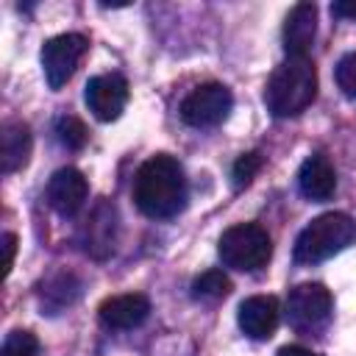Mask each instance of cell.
I'll use <instances>...</instances> for the list:
<instances>
[{"instance_id": "7", "label": "cell", "mask_w": 356, "mask_h": 356, "mask_svg": "<svg viewBox=\"0 0 356 356\" xmlns=\"http://www.w3.org/2000/svg\"><path fill=\"white\" fill-rule=\"evenodd\" d=\"M86 47H89V39L83 33H58V36L44 42L42 70H44V78H47L50 89H61L72 78V72H75L78 61L83 58Z\"/></svg>"}, {"instance_id": "16", "label": "cell", "mask_w": 356, "mask_h": 356, "mask_svg": "<svg viewBox=\"0 0 356 356\" xmlns=\"http://www.w3.org/2000/svg\"><path fill=\"white\" fill-rule=\"evenodd\" d=\"M231 292V281L222 270H206L200 273L195 281H192V295L200 298V300H217V298H225Z\"/></svg>"}, {"instance_id": "23", "label": "cell", "mask_w": 356, "mask_h": 356, "mask_svg": "<svg viewBox=\"0 0 356 356\" xmlns=\"http://www.w3.org/2000/svg\"><path fill=\"white\" fill-rule=\"evenodd\" d=\"M275 356H320V353H314L309 348H300V345H284Z\"/></svg>"}, {"instance_id": "2", "label": "cell", "mask_w": 356, "mask_h": 356, "mask_svg": "<svg viewBox=\"0 0 356 356\" xmlns=\"http://www.w3.org/2000/svg\"><path fill=\"white\" fill-rule=\"evenodd\" d=\"M317 97V70L306 56H286L264 86V103L273 117H295Z\"/></svg>"}, {"instance_id": "5", "label": "cell", "mask_w": 356, "mask_h": 356, "mask_svg": "<svg viewBox=\"0 0 356 356\" xmlns=\"http://www.w3.org/2000/svg\"><path fill=\"white\" fill-rule=\"evenodd\" d=\"M331 312H334V300L323 284H312V281L298 284L286 298L289 325L295 331H303V334L320 331L331 320Z\"/></svg>"}, {"instance_id": "19", "label": "cell", "mask_w": 356, "mask_h": 356, "mask_svg": "<svg viewBox=\"0 0 356 356\" xmlns=\"http://www.w3.org/2000/svg\"><path fill=\"white\" fill-rule=\"evenodd\" d=\"M261 170V153L259 150H250V153H242L236 161H234V170H231V178H234V186L236 189H242V186H248L253 178H256V172Z\"/></svg>"}, {"instance_id": "4", "label": "cell", "mask_w": 356, "mask_h": 356, "mask_svg": "<svg viewBox=\"0 0 356 356\" xmlns=\"http://www.w3.org/2000/svg\"><path fill=\"white\" fill-rule=\"evenodd\" d=\"M217 253L225 267L239 270V273H253L261 270L270 256H273V242L270 234L256 225V222H236L222 231L217 242Z\"/></svg>"}, {"instance_id": "18", "label": "cell", "mask_w": 356, "mask_h": 356, "mask_svg": "<svg viewBox=\"0 0 356 356\" xmlns=\"http://www.w3.org/2000/svg\"><path fill=\"white\" fill-rule=\"evenodd\" d=\"M39 350V339L31 334V331H11L6 339H3V348H0V356H36Z\"/></svg>"}, {"instance_id": "17", "label": "cell", "mask_w": 356, "mask_h": 356, "mask_svg": "<svg viewBox=\"0 0 356 356\" xmlns=\"http://www.w3.org/2000/svg\"><path fill=\"white\" fill-rule=\"evenodd\" d=\"M56 134H58V142L70 150H81L86 145V136H89L86 125L78 117H61L56 122Z\"/></svg>"}, {"instance_id": "21", "label": "cell", "mask_w": 356, "mask_h": 356, "mask_svg": "<svg viewBox=\"0 0 356 356\" xmlns=\"http://www.w3.org/2000/svg\"><path fill=\"white\" fill-rule=\"evenodd\" d=\"M0 248H3V275L11 273V264H14V253H17V234L6 231L0 236Z\"/></svg>"}, {"instance_id": "9", "label": "cell", "mask_w": 356, "mask_h": 356, "mask_svg": "<svg viewBox=\"0 0 356 356\" xmlns=\"http://www.w3.org/2000/svg\"><path fill=\"white\" fill-rule=\"evenodd\" d=\"M86 197H89V184H86L81 170L61 167V170H56L50 175V181H47V203H50V209L56 214H61V217L78 214L83 209Z\"/></svg>"}, {"instance_id": "15", "label": "cell", "mask_w": 356, "mask_h": 356, "mask_svg": "<svg viewBox=\"0 0 356 356\" xmlns=\"http://www.w3.org/2000/svg\"><path fill=\"white\" fill-rule=\"evenodd\" d=\"M31 128L19 120H11L0 131V172L11 175L19 167H25L31 156Z\"/></svg>"}, {"instance_id": "12", "label": "cell", "mask_w": 356, "mask_h": 356, "mask_svg": "<svg viewBox=\"0 0 356 356\" xmlns=\"http://www.w3.org/2000/svg\"><path fill=\"white\" fill-rule=\"evenodd\" d=\"M147 314H150V300L139 292L114 295V298L100 303V323L108 328H117V331L142 325L147 320Z\"/></svg>"}, {"instance_id": "1", "label": "cell", "mask_w": 356, "mask_h": 356, "mask_svg": "<svg viewBox=\"0 0 356 356\" xmlns=\"http://www.w3.org/2000/svg\"><path fill=\"white\" fill-rule=\"evenodd\" d=\"M134 203L150 220H170L186 206V175L178 159L150 156L134 175Z\"/></svg>"}, {"instance_id": "3", "label": "cell", "mask_w": 356, "mask_h": 356, "mask_svg": "<svg viewBox=\"0 0 356 356\" xmlns=\"http://www.w3.org/2000/svg\"><path fill=\"white\" fill-rule=\"evenodd\" d=\"M356 242V220L345 211H325L314 217L295 239L292 256L298 264H317Z\"/></svg>"}, {"instance_id": "10", "label": "cell", "mask_w": 356, "mask_h": 356, "mask_svg": "<svg viewBox=\"0 0 356 356\" xmlns=\"http://www.w3.org/2000/svg\"><path fill=\"white\" fill-rule=\"evenodd\" d=\"M278 320H281V306L273 295L245 298L236 312V323L250 339H270L278 328Z\"/></svg>"}, {"instance_id": "22", "label": "cell", "mask_w": 356, "mask_h": 356, "mask_svg": "<svg viewBox=\"0 0 356 356\" xmlns=\"http://www.w3.org/2000/svg\"><path fill=\"white\" fill-rule=\"evenodd\" d=\"M331 14L334 17H342V19H356V0H339L331 6Z\"/></svg>"}, {"instance_id": "11", "label": "cell", "mask_w": 356, "mask_h": 356, "mask_svg": "<svg viewBox=\"0 0 356 356\" xmlns=\"http://www.w3.org/2000/svg\"><path fill=\"white\" fill-rule=\"evenodd\" d=\"M117 242V209L108 200H100L83 225V250L95 259H106Z\"/></svg>"}, {"instance_id": "6", "label": "cell", "mask_w": 356, "mask_h": 356, "mask_svg": "<svg viewBox=\"0 0 356 356\" xmlns=\"http://www.w3.org/2000/svg\"><path fill=\"white\" fill-rule=\"evenodd\" d=\"M234 106V95L222 83H200L181 103V120L192 128L220 125Z\"/></svg>"}, {"instance_id": "8", "label": "cell", "mask_w": 356, "mask_h": 356, "mask_svg": "<svg viewBox=\"0 0 356 356\" xmlns=\"http://www.w3.org/2000/svg\"><path fill=\"white\" fill-rule=\"evenodd\" d=\"M83 100L100 122H111L122 114V108L128 103V81L117 72L95 75V78H89V83L83 89Z\"/></svg>"}, {"instance_id": "20", "label": "cell", "mask_w": 356, "mask_h": 356, "mask_svg": "<svg viewBox=\"0 0 356 356\" xmlns=\"http://www.w3.org/2000/svg\"><path fill=\"white\" fill-rule=\"evenodd\" d=\"M337 86L342 89V95L356 100V53H348V56L339 58V64H337Z\"/></svg>"}, {"instance_id": "13", "label": "cell", "mask_w": 356, "mask_h": 356, "mask_svg": "<svg viewBox=\"0 0 356 356\" xmlns=\"http://www.w3.org/2000/svg\"><path fill=\"white\" fill-rule=\"evenodd\" d=\"M317 36V6L298 3L284 19V50L286 56H306Z\"/></svg>"}, {"instance_id": "14", "label": "cell", "mask_w": 356, "mask_h": 356, "mask_svg": "<svg viewBox=\"0 0 356 356\" xmlns=\"http://www.w3.org/2000/svg\"><path fill=\"white\" fill-rule=\"evenodd\" d=\"M298 186H300V192H303L309 200H314V203L328 200V197L337 192V172H334L331 161H328L323 153H312V156L300 164Z\"/></svg>"}]
</instances>
